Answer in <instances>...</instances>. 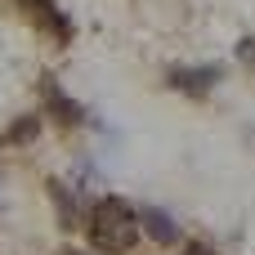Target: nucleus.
Listing matches in <instances>:
<instances>
[{
    "label": "nucleus",
    "instance_id": "f257e3e1",
    "mask_svg": "<svg viewBox=\"0 0 255 255\" xmlns=\"http://www.w3.org/2000/svg\"><path fill=\"white\" fill-rule=\"evenodd\" d=\"M85 229H90V242H94L99 251L121 255V251H130L134 238H139V211H134L126 197H99V202L90 206Z\"/></svg>",
    "mask_w": 255,
    "mask_h": 255
},
{
    "label": "nucleus",
    "instance_id": "f03ea898",
    "mask_svg": "<svg viewBox=\"0 0 255 255\" xmlns=\"http://www.w3.org/2000/svg\"><path fill=\"white\" fill-rule=\"evenodd\" d=\"M220 76H224V67H215V63H206V67H170V72H166V85H170V90H184V94H193V99H202V94L215 90Z\"/></svg>",
    "mask_w": 255,
    "mask_h": 255
},
{
    "label": "nucleus",
    "instance_id": "7ed1b4c3",
    "mask_svg": "<svg viewBox=\"0 0 255 255\" xmlns=\"http://www.w3.org/2000/svg\"><path fill=\"white\" fill-rule=\"evenodd\" d=\"M18 4H22V9H27V13H31V18L49 31V36H58L63 45L72 40V22H67V13H63L54 0H18Z\"/></svg>",
    "mask_w": 255,
    "mask_h": 255
},
{
    "label": "nucleus",
    "instance_id": "20e7f679",
    "mask_svg": "<svg viewBox=\"0 0 255 255\" xmlns=\"http://www.w3.org/2000/svg\"><path fill=\"white\" fill-rule=\"evenodd\" d=\"M139 224H143V229H148V238H152V242H161V247H175V242H179V224H175L161 206L139 211Z\"/></svg>",
    "mask_w": 255,
    "mask_h": 255
},
{
    "label": "nucleus",
    "instance_id": "39448f33",
    "mask_svg": "<svg viewBox=\"0 0 255 255\" xmlns=\"http://www.w3.org/2000/svg\"><path fill=\"white\" fill-rule=\"evenodd\" d=\"M45 103H49V112H58V121L63 126H76L85 112H81V103H72L58 85H54V76H45Z\"/></svg>",
    "mask_w": 255,
    "mask_h": 255
},
{
    "label": "nucleus",
    "instance_id": "423d86ee",
    "mask_svg": "<svg viewBox=\"0 0 255 255\" xmlns=\"http://www.w3.org/2000/svg\"><path fill=\"white\" fill-rule=\"evenodd\" d=\"M49 197H54V211H58V220H63V229H76V202L67 197V188L54 179L49 184Z\"/></svg>",
    "mask_w": 255,
    "mask_h": 255
},
{
    "label": "nucleus",
    "instance_id": "0eeeda50",
    "mask_svg": "<svg viewBox=\"0 0 255 255\" xmlns=\"http://www.w3.org/2000/svg\"><path fill=\"white\" fill-rule=\"evenodd\" d=\"M36 130H40V121H36V117H22V121H13L9 143H31V139H36Z\"/></svg>",
    "mask_w": 255,
    "mask_h": 255
},
{
    "label": "nucleus",
    "instance_id": "6e6552de",
    "mask_svg": "<svg viewBox=\"0 0 255 255\" xmlns=\"http://www.w3.org/2000/svg\"><path fill=\"white\" fill-rule=\"evenodd\" d=\"M238 58L242 63H255V36H242L238 40Z\"/></svg>",
    "mask_w": 255,
    "mask_h": 255
},
{
    "label": "nucleus",
    "instance_id": "1a4fd4ad",
    "mask_svg": "<svg viewBox=\"0 0 255 255\" xmlns=\"http://www.w3.org/2000/svg\"><path fill=\"white\" fill-rule=\"evenodd\" d=\"M63 255H85V251H72V247H67V251H63Z\"/></svg>",
    "mask_w": 255,
    "mask_h": 255
}]
</instances>
